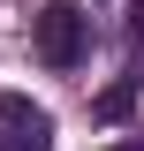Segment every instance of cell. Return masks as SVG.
Returning a JSON list of instances; mask_svg holds the SVG:
<instances>
[{"mask_svg":"<svg viewBox=\"0 0 144 151\" xmlns=\"http://www.w3.org/2000/svg\"><path fill=\"white\" fill-rule=\"evenodd\" d=\"M129 98H137V83H114V91L99 98V113H106V121H121V113H129Z\"/></svg>","mask_w":144,"mask_h":151,"instance_id":"3957f363","label":"cell"},{"mask_svg":"<svg viewBox=\"0 0 144 151\" xmlns=\"http://www.w3.org/2000/svg\"><path fill=\"white\" fill-rule=\"evenodd\" d=\"M84 8H68V0H53L46 15H38V30H31V45H38V60L46 68H76L84 60Z\"/></svg>","mask_w":144,"mask_h":151,"instance_id":"6da1fadb","label":"cell"},{"mask_svg":"<svg viewBox=\"0 0 144 151\" xmlns=\"http://www.w3.org/2000/svg\"><path fill=\"white\" fill-rule=\"evenodd\" d=\"M114 151H144V136H121V144H114Z\"/></svg>","mask_w":144,"mask_h":151,"instance_id":"277c9868","label":"cell"},{"mask_svg":"<svg viewBox=\"0 0 144 151\" xmlns=\"http://www.w3.org/2000/svg\"><path fill=\"white\" fill-rule=\"evenodd\" d=\"M0 144H8V151H46V144H53V113L8 91V98H0Z\"/></svg>","mask_w":144,"mask_h":151,"instance_id":"7a4b0ae2","label":"cell"}]
</instances>
